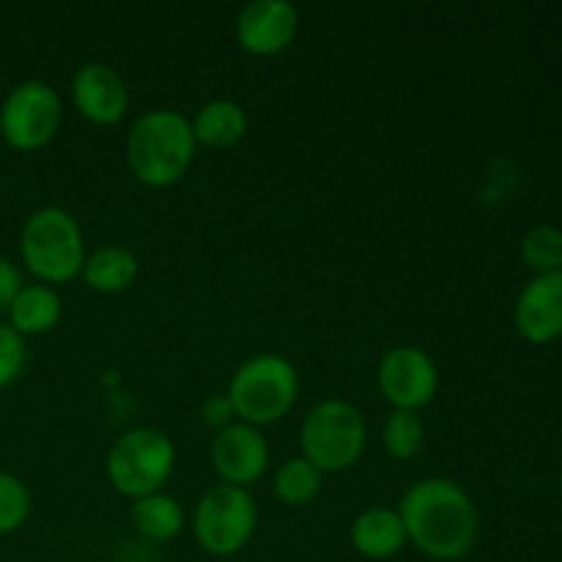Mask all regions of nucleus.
I'll return each instance as SVG.
<instances>
[{
    "instance_id": "1",
    "label": "nucleus",
    "mask_w": 562,
    "mask_h": 562,
    "mask_svg": "<svg viewBox=\"0 0 562 562\" xmlns=\"http://www.w3.org/2000/svg\"><path fill=\"white\" fill-rule=\"evenodd\" d=\"M406 536L426 558L456 562L477 541V508L470 494L448 477H426L404 494L398 508Z\"/></svg>"
},
{
    "instance_id": "2",
    "label": "nucleus",
    "mask_w": 562,
    "mask_h": 562,
    "mask_svg": "<svg viewBox=\"0 0 562 562\" xmlns=\"http://www.w3.org/2000/svg\"><path fill=\"white\" fill-rule=\"evenodd\" d=\"M195 135L187 115L151 110L140 115L126 137V165L140 184L162 190L179 184L195 159Z\"/></svg>"
},
{
    "instance_id": "3",
    "label": "nucleus",
    "mask_w": 562,
    "mask_h": 562,
    "mask_svg": "<svg viewBox=\"0 0 562 562\" xmlns=\"http://www.w3.org/2000/svg\"><path fill=\"white\" fill-rule=\"evenodd\" d=\"M20 252L22 263L38 283H71L86 263V239L80 223L66 209H38L22 225Z\"/></svg>"
},
{
    "instance_id": "4",
    "label": "nucleus",
    "mask_w": 562,
    "mask_h": 562,
    "mask_svg": "<svg viewBox=\"0 0 562 562\" xmlns=\"http://www.w3.org/2000/svg\"><path fill=\"white\" fill-rule=\"evenodd\" d=\"M225 395L234 404L236 420L263 428L283 420L294 409L300 376L285 357L258 355L236 368Z\"/></svg>"
},
{
    "instance_id": "5",
    "label": "nucleus",
    "mask_w": 562,
    "mask_h": 562,
    "mask_svg": "<svg viewBox=\"0 0 562 562\" xmlns=\"http://www.w3.org/2000/svg\"><path fill=\"white\" fill-rule=\"evenodd\" d=\"M176 467V448L159 428H132L110 448L104 470L113 488L135 499L162 492Z\"/></svg>"
},
{
    "instance_id": "6",
    "label": "nucleus",
    "mask_w": 562,
    "mask_h": 562,
    "mask_svg": "<svg viewBox=\"0 0 562 562\" xmlns=\"http://www.w3.org/2000/svg\"><path fill=\"white\" fill-rule=\"evenodd\" d=\"M366 417L349 401H322L305 415L300 428L302 459L322 472H344L366 450Z\"/></svg>"
},
{
    "instance_id": "7",
    "label": "nucleus",
    "mask_w": 562,
    "mask_h": 562,
    "mask_svg": "<svg viewBox=\"0 0 562 562\" xmlns=\"http://www.w3.org/2000/svg\"><path fill=\"white\" fill-rule=\"evenodd\" d=\"M258 525L256 499L247 488L220 486L209 488L195 505L192 532L198 547L212 558H234L250 543Z\"/></svg>"
},
{
    "instance_id": "8",
    "label": "nucleus",
    "mask_w": 562,
    "mask_h": 562,
    "mask_svg": "<svg viewBox=\"0 0 562 562\" xmlns=\"http://www.w3.org/2000/svg\"><path fill=\"white\" fill-rule=\"evenodd\" d=\"M64 108L55 88L42 80H25L11 88L0 104V137L14 151H38L60 130Z\"/></svg>"
},
{
    "instance_id": "9",
    "label": "nucleus",
    "mask_w": 562,
    "mask_h": 562,
    "mask_svg": "<svg viewBox=\"0 0 562 562\" xmlns=\"http://www.w3.org/2000/svg\"><path fill=\"white\" fill-rule=\"evenodd\" d=\"M379 390L393 409L420 412L437 398L439 371L417 346H395L379 362Z\"/></svg>"
},
{
    "instance_id": "10",
    "label": "nucleus",
    "mask_w": 562,
    "mask_h": 562,
    "mask_svg": "<svg viewBox=\"0 0 562 562\" xmlns=\"http://www.w3.org/2000/svg\"><path fill=\"white\" fill-rule=\"evenodd\" d=\"M300 33V11L285 0H256L236 16V42L245 53L272 58L285 53Z\"/></svg>"
},
{
    "instance_id": "11",
    "label": "nucleus",
    "mask_w": 562,
    "mask_h": 562,
    "mask_svg": "<svg viewBox=\"0 0 562 562\" xmlns=\"http://www.w3.org/2000/svg\"><path fill=\"white\" fill-rule=\"evenodd\" d=\"M212 467L225 486L247 488L261 481L269 467V445L261 428L236 420L217 431L212 442Z\"/></svg>"
},
{
    "instance_id": "12",
    "label": "nucleus",
    "mask_w": 562,
    "mask_h": 562,
    "mask_svg": "<svg viewBox=\"0 0 562 562\" xmlns=\"http://www.w3.org/2000/svg\"><path fill=\"white\" fill-rule=\"evenodd\" d=\"M75 110L93 126H115L130 110V88L108 64H86L71 77Z\"/></svg>"
},
{
    "instance_id": "13",
    "label": "nucleus",
    "mask_w": 562,
    "mask_h": 562,
    "mask_svg": "<svg viewBox=\"0 0 562 562\" xmlns=\"http://www.w3.org/2000/svg\"><path fill=\"white\" fill-rule=\"evenodd\" d=\"M516 329L530 344H552L562 335V272L536 274L514 307Z\"/></svg>"
},
{
    "instance_id": "14",
    "label": "nucleus",
    "mask_w": 562,
    "mask_h": 562,
    "mask_svg": "<svg viewBox=\"0 0 562 562\" xmlns=\"http://www.w3.org/2000/svg\"><path fill=\"white\" fill-rule=\"evenodd\" d=\"M409 543L404 519L398 510L368 508L351 525V547L368 560H390Z\"/></svg>"
},
{
    "instance_id": "15",
    "label": "nucleus",
    "mask_w": 562,
    "mask_h": 562,
    "mask_svg": "<svg viewBox=\"0 0 562 562\" xmlns=\"http://www.w3.org/2000/svg\"><path fill=\"white\" fill-rule=\"evenodd\" d=\"M64 313V302H60L58 291L53 285L33 283L16 294V300L9 307V327L16 335H44L55 329Z\"/></svg>"
},
{
    "instance_id": "16",
    "label": "nucleus",
    "mask_w": 562,
    "mask_h": 562,
    "mask_svg": "<svg viewBox=\"0 0 562 562\" xmlns=\"http://www.w3.org/2000/svg\"><path fill=\"white\" fill-rule=\"evenodd\" d=\"M80 274L82 283L97 294H124L137 280V258L126 247H99L91 256H86Z\"/></svg>"
},
{
    "instance_id": "17",
    "label": "nucleus",
    "mask_w": 562,
    "mask_h": 562,
    "mask_svg": "<svg viewBox=\"0 0 562 562\" xmlns=\"http://www.w3.org/2000/svg\"><path fill=\"white\" fill-rule=\"evenodd\" d=\"M192 135L195 143L209 148H231L247 135V113L239 102L231 99H212L195 113Z\"/></svg>"
},
{
    "instance_id": "18",
    "label": "nucleus",
    "mask_w": 562,
    "mask_h": 562,
    "mask_svg": "<svg viewBox=\"0 0 562 562\" xmlns=\"http://www.w3.org/2000/svg\"><path fill=\"white\" fill-rule=\"evenodd\" d=\"M132 521L143 538L165 543L184 530V508L176 497L157 492L132 503Z\"/></svg>"
},
{
    "instance_id": "19",
    "label": "nucleus",
    "mask_w": 562,
    "mask_h": 562,
    "mask_svg": "<svg viewBox=\"0 0 562 562\" xmlns=\"http://www.w3.org/2000/svg\"><path fill=\"white\" fill-rule=\"evenodd\" d=\"M324 486V472L318 467H313L311 461L294 456V459H285L280 464V470L274 472L272 492L289 508H302V505H311L313 499L322 494Z\"/></svg>"
},
{
    "instance_id": "20",
    "label": "nucleus",
    "mask_w": 562,
    "mask_h": 562,
    "mask_svg": "<svg viewBox=\"0 0 562 562\" xmlns=\"http://www.w3.org/2000/svg\"><path fill=\"white\" fill-rule=\"evenodd\" d=\"M382 445L390 459L395 461H412L415 456H420L423 445H426V426H423L420 415L393 409V415L384 420Z\"/></svg>"
},
{
    "instance_id": "21",
    "label": "nucleus",
    "mask_w": 562,
    "mask_h": 562,
    "mask_svg": "<svg viewBox=\"0 0 562 562\" xmlns=\"http://www.w3.org/2000/svg\"><path fill=\"white\" fill-rule=\"evenodd\" d=\"M521 258L536 274L562 272V231L554 225H536L521 239Z\"/></svg>"
},
{
    "instance_id": "22",
    "label": "nucleus",
    "mask_w": 562,
    "mask_h": 562,
    "mask_svg": "<svg viewBox=\"0 0 562 562\" xmlns=\"http://www.w3.org/2000/svg\"><path fill=\"white\" fill-rule=\"evenodd\" d=\"M31 516V492L11 472L0 470V536L16 532Z\"/></svg>"
},
{
    "instance_id": "23",
    "label": "nucleus",
    "mask_w": 562,
    "mask_h": 562,
    "mask_svg": "<svg viewBox=\"0 0 562 562\" xmlns=\"http://www.w3.org/2000/svg\"><path fill=\"white\" fill-rule=\"evenodd\" d=\"M25 360V338L16 335L9 324H0V390H5L20 379Z\"/></svg>"
},
{
    "instance_id": "24",
    "label": "nucleus",
    "mask_w": 562,
    "mask_h": 562,
    "mask_svg": "<svg viewBox=\"0 0 562 562\" xmlns=\"http://www.w3.org/2000/svg\"><path fill=\"white\" fill-rule=\"evenodd\" d=\"M201 423L206 428H214V431H223V428L234 426L236 412L228 395L225 393L209 395V398L201 404Z\"/></svg>"
},
{
    "instance_id": "25",
    "label": "nucleus",
    "mask_w": 562,
    "mask_h": 562,
    "mask_svg": "<svg viewBox=\"0 0 562 562\" xmlns=\"http://www.w3.org/2000/svg\"><path fill=\"white\" fill-rule=\"evenodd\" d=\"M25 289L22 269L11 258H0V313H9L11 302Z\"/></svg>"
},
{
    "instance_id": "26",
    "label": "nucleus",
    "mask_w": 562,
    "mask_h": 562,
    "mask_svg": "<svg viewBox=\"0 0 562 562\" xmlns=\"http://www.w3.org/2000/svg\"><path fill=\"white\" fill-rule=\"evenodd\" d=\"M560 488H562V475H560Z\"/></svg>"
}]
</instances>
